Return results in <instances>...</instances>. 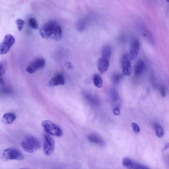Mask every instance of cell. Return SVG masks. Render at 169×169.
<instances>
[{"mask_svg": "<svg viewBox=\"0 0 169 169\" xmlns=\"http://www.w3.org/2000/svg\"><path fill=\"white\" fill-rule=\"evenodd\" d=\"M65 65L67 68L69 69H72L73 68V64L69 61H66L65 63Z\"/></svg>", "mask_w": 169, "mask_h": 169, "instance_id": "4dcf8cb0", "label": "cell"}, {"mask_svg": "<svg viewBox=\"0 0 169 169\" xmlns=\"http://www.w3.org/2000/svg\"><path fill=\"white\" fill-rule=\"evenodd\" d=\"M102 57L109 60L111 56V48L110 46H106L104 47L102 50Z\"/></svg>", "mask_w": 169, "mask_h": 169, "instance_id": "d6986e66", "label": "cell"}, {"mask_svg": "<svg viewBox=\"0 0 169 169\" xmlns=\"http://www.w3.org/2000/svg\"><path fill=\"white\" fill-rule=\"evenodd\" d=\"M130 56L127 54L123 55L122 59V66L124 75L129 76L131 73V67Z\"/></svg>", "mask_w": 169, "mask_h": 169, "instance_id": "ba28073f", "label": "cell"}, {"mask_svg": "<svg viewBox=\"0 0 169 169\" xmlns=\"http://www.w3.org/2000/svg\"><path fill=\"white\" fill-rule=\"evenodd\" d=\"M57 24L56 22L51 20L43 25L39 30V34L42 38L48 39L51 37Z\"/></svg>", "mask_w": 169, "mask_h": 169, "instance_id": "277c9868", "label": "cell"}, {"mask_svg": "<svg viewBox=\"0 0 169 169\" xmlns=\"http://www.w3.org/2000/svg\"><path fill=\"white\" fill-rule=\"evenodd\" d=\"M154 127L155 130L156 136L159 138H161L164 135V130L162 127L156 123L154 124Z\"/></svg>", "mask_w": 169, "mask_h": 169, "instance_id": "ffe728a7", "label": "cell"}, {"mask_svg": "<svg viewBox=\"0 0 169 169\" xmlns=\"http://www.w3.org/2000/svg\"><path fill=\"white\" fill-rule=\"evenodd\" d=\"M119 106H116L115 108L113 109V112L114 114L116 115H119L120 114V109Z\"/></svg>", "mask_w": 169, "mask_h": 169, "instance_id": "f546056e", "label": "cell"}, {"mask_svg": "<svg viewBox=\"0 0 169 169\" xmlns=\"http://www.w3.org/2000/svg\"><path fill=\"white\" fill-rule=\"evenodd\" d=\"M133 162V161L130 158H125L123 160L122 164L126 168L131 169Z\"/></svg>", "mask_w": 169, "mask_h": 169, "instance_id": "603a6c76", "label": "cell"}, {"mask_svg": "<svg viewBox=\"0 0 169 169\" xmlns=\"http://www.w3.org/2000/svg\"><path fill=\"white\" fill-rule=\"evenodd\" d=\"M83 97L89 105L95 106H98L100 105V102L98 98L95 96L85 93L83 94Z\"/></svg>", "mask_w": 169, "mask_h": 169, "instance_id": "8fae6325", "label": "cell"}, {"mask_svg": "<svg viewBox=\"0 0 169 169\" xmlns=\"http://www.w3.org/2000/svg\"><path fill=\"white\" fill-rule=\"evenodd\" d=\"M65 81L64 77L61 74H58L51 78L49 82V85L50 86L63 85Z\"/></svg>", "mask_w": 169, "mask_h": 169, "instance_id": "30bf717a", "label": "cell"}, {"mask_svg": "<svg viewBox=\"0 0 169 169\" xmlns=\"http://www.w3.org/2000/svg\"><path fill=\"white\" fill-rule=\"evenodd\" d=\"M93 82L94 86L98 88L103 86V80L101 77L98 74H94L93 77Z\"/></svg>", "mask_w": 169, "mask_h": 169, "instance_id": "44dd1931", "label": "cell"}, {"mask_svg": "<svg viewBox=\"0 0 169 169\" xmlns=\"http://www.w3.org/2000/svg\"><path fill=\"white\" fill-rule=\"evenodd\" d=\"M131 126L133 131L137 133H140V128L137 124L135 123H133L131 124Z\"/></svg>", "mask_w": 169, "mask_h": 169, "instance_id": "83f0119b", "label": "cell"}, {"mask_svg": "<svg viewBox=\"0 0 169 169\" xmlns=\"http://www.w3.org/2000/svg\"><path fill=\"white\" fill-rule=\"evenodd\" d=\"M87 138L89 142L101 146L104 145V142L102 138L96 134H89L87 136Z\"/></svg>", "mask_w": 169, "mask_h": 169, "instance_id": "7c38bea8", "label": "cell"}, {"mask_svg": "<svg viewBox=\"0 0 169 169\" xmlns=\"http://www.w3.org/2000/svg\"><path fill=\"white\" fill-rule=\"evenodd\" d=\"M168 2L169 3V0H167Z\"/></svg>", "mask_w": 169, "mask_h": 169, "instance_id": "836d02e7", "label": "cell"}, {"mask_svg": "<svg viewBox=\"0 0 169 169\" xmlns=\"http://www.w3.org/2000/svg\"><path fill=\"white\" fill-rule=\"evenodd\" d=\"M168 162L169 163V158H168Z\"/></svg>", "mask_w": 169, "mask_h": 169, "instance_id": "d6a6232c", "label": "cell"}, {"mask_svg": "<svg viewBox=\"0 0 169 169\" xmlns=\"http://www.w3.org/2000/svg\"><path fill=\"white\" fill-rule=\"evenodd\" d=\"M41 125L45 131L49 135L58 137H61L63 135V131L60 128L50 121H43Z\"/></svg>", "mask_w": 169, "mask_h": 169, "instance_id": "7a4b0ae2", "label": "cell"}, {"mask_svg": "<svg viewBox=\"0 0 169 169\" xmlns=\"http://www.w3.org/2000/svg\"><path fill=\"white\" fill-rule=\"evenodd\" d=\"M160 92L161 97L164 98L166 96V91L164 87L162 85H161L160 87Z\"/></svg>", "mask_w": 169, "mask_h": 169, "instance_id": "f1b7e54d", "label": "cell"}, {"mask_svg": "<svg viewBox=\"0 0 169 169\" xmlns=\"http://www.w3.org/2000/svg\"><path fill=\"white\" fill-rule=\"evenodd\" d=\"M91 19L89 17H86L80 19L77 24V28L80 31H83L86 29L90 23Z\"/></svg>", "mask_w": 169, "mask_h": 169, "instance_id": "5bb4252c", "label": "cell"}, {"mask_svg": "<svg viewBox=\"0 0 169 169\" xmlns=\"http://www.w3.org/2000/svg\"><path fill=\"white\" fill-rule=\"evenodd\" d=\"M62 29L61 26L57 24L51 36V38L56 41H59L61 38Z\"/></svg>", "mask_w": 169, "mask_h": 169, "instance_id": "e0dca14e", "label": "cell"}, {"mask_svg": "<svg viewBox=\"0 0 169 169\" xmlns=\"http://www.w3.org/2000/svg\"><path fill=\"white\" fill-rule=\"evenodd\" d=\"M147 166L140 164L136 162H133L132 167L131 169H149Z\"/></svg>", "mask_w": 169, "mask_h": 169, "instance_id": "4316f807", "label": "cell"}, {"mask_svg": "<svg viewBox=\"0 0 169 169\" xmlns=\"http://www.w3.org/2000/svg\"><path fill=\"white\" fill-rule=\"evenodd\" d=\"M145 64L143 61H138L134 68V73L136 76H139L143 73L145 68Z\"/></svg>", "mask_w": 169, "mask_h": 169, "instance_id": "9a60e30c", "label": "cell"}, {"mask_svg": "<svg viewBox=\"0 0 169 169\" xmlns=\"http://www.w3.org/2000/svg\"><path fill=\"white\" fill-rule=\"evenodd\" d=\"M1 75H3L6 73L7 68V64L6 61H2L0 63Z\"/></svg>", "mask_w": 169, "mask_h": 169, "instance_id": "d4e9b609", "label": "cell"}, {"mask_svg": "<svg viewBox=\"0 0 169 169\" xmlns=\"http://www.w3.org/2000/svg\"><path fill=\"white\" fill-rule=\"evenodd\" d=\"M45 65V61L43 58H38L31 62L27 67L26 70L29 73H33L44 68Z\"/></svg>", "mask_w": 169, "mask_h": 169, "instance_id": "52a82bcc", "label": "cell"}, {"mask_svg": "<svg viewBox=\"0 0 169 169\" xmlns=\"http://www.w3.org/2000/svg\"><path fill=\"white\" fill-rule=\"evenodd\" d=\"M15 41V39L11 34L6 35L0 45V52L1 55L8 53L11 47L13 45Z\"/></svg>", "mask_w": 169, "mask_h": 169, "instance_id": "5b68a950", "label": "cell"}, {"mask_svg": "<svg viewBox=\"0 0 169 169\" xmlns=\"http://www.w3.org/2000/svg\"><path fill=\"white\" fill-rule=\"evenodd\" d=\"M169 148V143H166L165 145V147L163 148L164 150H166L168 149Z\"/></svg>", "mask_w": 169, "mask_h": 169, "instance_id": "1f68e13d", "label": "cell"}, {"mask_svg": "<svg viewBox=\"0 0 169 169\" xmlns=\"http://www.w3.org/2000/svg\"><path fill=\"white\" fill-rule=\"evenodd\" d=\"M29 24L30 27L34 29H38L39 27L38 23L36 20L34 18H29Z\"/></svg>", "mask_w": 169, "mask_h": 169, "instance_id": "cb8c5ba5", "label": "cell"}, {"mask_svg": "<svg viewBox=\"0 0 169 169\" xmlns=\"http://www.w3.org/2000/svg\"><path fill=\"white\" fill-rule=\"evenodd\" d=\"M109 61L108 59L101 57L98 62V68L101 73L103 74L108 70L109 67Z\"/></svg>", "mask_w": 169, "mask_h": 169, "instance_id": "4fadbf2b", "label": "cell"}, {"mask_svg": "<svg viewBox=\"0 0 169 169\" xmlns=\"http://www.w3.org/2000/svg\"><path fill=\"white\" fill-rule=\"evenodd\" d=\"M17 29L19 31H21L23 29L24 25V21L21 19H18L16 21Z\"/></svg>", "mask_w": 169, "mask_h": 169, "instance_id": "484cf974", "label": "cell"}, {"mask_svg": "<svg viewBox=\"0 0 169 169\" xmlns=\"http://www.w3.org/2000/svg\"><path fill=\"white\" fill-rule=\"evenodd\" d=\"M55 148V142L51 136L48 135H44L43 138V149L47 156L51 155Z\"/></svg>", "mask_w": 169, "mask_h": 169, "instance_id": "8992f818", "label": "cell"}, {"mask_svg": "<svg viewBox=\"0 0 169 169\" xmlns=\"http://www.w3.org/2000/svg\"><path fill=\"white\" fill-rule=\"evenodd\" d=\"M16 118V114L13 113H5L2 117V122L5 124H9L14 122Z\"/></svg>", "mask_w": 169, "mask_h": 169, "instance_id": "2e32d148", "label": "cell"}, {"mask_svg": "<svg viewBox=\"0 0 169 169\" xmlns=\"http://www.w3.org/2000/svg\"><path fill=\"white\" fill-rule=\"evenodd\" d=\"M123 78L122 75L119 73H115L113 74L112 79V82L115 85H117L120 83Z\"/></svg>", "mask_w": 169, "mask_h": 169, "instance_id": "7402d4cb", "label": "cell"}, {"mask_svg": "<svg viewBox=\"0 0 169 169\" xmlns=\"http://www.w3.org/2000/svg\"><path fill=\"white\" fill-rule=\"evenodd\" d=\"M21 145L25 151L29 153L35 152L41 147L38 139L32 136H26L21 142Z\"/></svg>", "mask_w": 169, "mask_h": 169, "instance_id": "6da1fadb", "label": "cell"}, {"mask_svg": "<svg viewBox=\"0 0 169 169\" xmlns=\"http://www.w3.org/2000/svg\"><path fill=\"white\" fill-rule=\"evenodd\" d=\"M109 96L111 101L114 104H117L120 102V98L118 92L112 89L109 92Z\"/></svg>", "mask_w": 169, "mask_h": 169, "instance_id": "ac0fdd59", "label": "cell"}, {"mask_svg": "<svg viewBox=\"0 0 169 169\" xmlns=\"http://www.w3.org/2000/svg\"><path fill=\"white\" fill-rule=\"evenodd\" d=\"M140 42L138 39H135L132 41L131 45L130 57L131 59L133 60L138 57L140 51Z\"/></svg>", "mask_w": 169, "mask_h": 169, "instance_id": "9c48e42d", "label": "cell"}, {"mask_svg": "<svg viewBox=\"0 0 169 169\" xmlns=\"http://www.w3.org/2000/svg\"><path fill=\"white\" fill-rule=\"evenodd\" d=\"M1 158L4 161L22 160L24 156L20 152L14 148L5 149L2 152Z\"/></svg>", "mask_w": 169, "mask_h": 169, "instance_id": "3957f363", "label": "cell"}]
</instances>
